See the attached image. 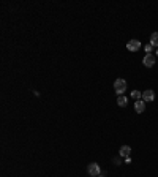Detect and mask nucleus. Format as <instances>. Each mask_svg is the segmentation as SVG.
I'll list each match as a JSON object with an SVG mask.
<instances>
[{"label":"nucleus","instance_id":"obj_5","mask_svg":"<svg viewBox=\"0 0 158 177\" xmlns=\"http://www.w3.org/2000/svg\"><path fill=\"white\" fill-rule=\"evenodd\" d=\"M153 98H155V92L152 89H147V90L142 92V100L146 101V103H147V101H149V103H150V101H153Z\"/></svg>","mask_w":158,"mask_h":177},{"label":"nucleus","instance_id":"obj_1","mask_svg":"<svg viewBox=\"0 0 158 177\" xmlns=\"http://www.w3.org/2000/svg\"><path fill=\"white\" fill-rule=\"evenodd\" d=\"M114 90H116L117 95H123L125 90H126V81H123V79H116V81H114Z\"/></svg>","mask_w":158,"mask_h":177},{"label":"nucleus","instance_id":"obj_13","mask_svg":"<svg viewBox=\"0 0 158 177\" xmlns=\"http://www.w3.org/2000/svg\"><path fill=\"white\" fill-rule=\"evenodd\" d=\"M98 177H104V175H98Z\"/></svg>","mask_w":158,"mask_h":177},{"label":"nucleus","instance_id":"obj_9","mask_svg":"<svg viewBox=\"0 0 158 177\" xmlns=\"http://www.w3.org/2000/svg\"><path fill=\"white\" fill-rule=\"evenodd\" d=\"M117 105H119L120 108H125V106L128 105V100H126L123 95H119V98H117Z\"/></svg>","mask_w":158,"mask_h":177},{"label":"nucleus","instance_id":"obj_2","mask_svg":"<svg viewBox=\"0 0 158 177\" xmlns=\"http://www.w3.org/2000/svg\"><path fill=\"white\" fill-rule=\"evenodd\" d=\"M87 172H89L92 177H98L100 172H101V169H100L98 163H90V165L87 166Z\"/></svg>","mask_w":158,"mask_h":177},{"label":"nucleus","instance_id":"obj_10","mask_svg":"<svg viewBox=\"0 0 158 177\" xmlns=\"http://www.w3.org/2000/svg\"><path fill=\"white\" fill-rule=\"evenodd\" d=\"M131 96H133L135 100H141V98H142V92H139V90H133V92H131Z\"/></svg>","mask_w":158,"mask_h":177},{"label":"nucleus","instance_id":"obj_3","mask_svg":"<svg viewBox=\"0 0 158 177\" xmlns=\"http://www.w3.org/2000/svg\"><path fill=\"white\" fill-rule=\"evenodd\" d=\"M139 47H141V41H139V40H130V41L126 43V49L131 51V52H136Z\"/></svg>","mask_w":158,"mask_h":177},{"label":"nucleus","instance_id":"obj_4","mask_svg":"<svg viewBox=\"0 0 158 177\" xmlns=\"http://www.w3.org/2000/svg\"><path fill=\"white\" fill-rule=\"evenodd\" d=\"M135 111H136L138 114H142V112L146 111V101H144L142 98L135 101Z\"/></svg>","mask_w":158,"mask_h":177},{"label":"nucleus","instance_id":"obj_8","mask_svg":"<svg viewBox=\"0 0 158 177\" xmlns=\"http://www.w3.org/2000/svg\"><path fill=\"white\" fill-rule=\"evenodd\" d=\"M150 44H152L153 47H158V32H153V33L150 35Z\"/></svg>","mask_w":158,"mask_h":177},{"label":"nucleus","instance_id":"obj_7","mask_svg":"<svg viewBox=\"0 0 158 177\" xmlns=\"http://www.w3.org/2000/svg\"><path fill=\"white\" fill-rule=\"evenodd\" d=\"M130 152H131V147H130V145H122L120 150H119V154H120V157L128 158V157H130Z\"/></svg>","mask_w":158,"mask_h":177},{"label":"nucleus","instance_id":"obj_12","mask_svg":"<svg viewBox=\"0 0 158 177\" xmlns=\"http://www.w3.org/2000/svg\"><path fill=\"white\" fill-rule=\"evenodd\" d=\"M156 56H158V49H156Z\"/></svg>","mask_w":158,"mask_h":177},{"label":"nucleus","instance_id":"obj_6","mask_svg":"<svg viewBox=\"0 0 158 177\" xmlns=\"http://www.w3.org/2000/svg\"><path fill=\"white\" fill-rule=\"evenodd\" d=\"M142 63H144V66L152 68V66L155 65V57H153L152 54H146V57L142 59Z\"/></svg>","mask_w":158,"mask_h":177},{"label":"nucleus","instance_id":"obj_11","mask_svg":"<svg viewBox=\"0 0 158 177\" xmlns=\"http://www.w3.org/2000/svg\"><path fill=\"white\" fill-rule=\"evenodd\" d=\"M144 51H146L147 54H152V51H153V46H152V44L149 43V44H146V46H144Z\"/></svg>","mask_w":158,"mask_h":177}]
</instances>
